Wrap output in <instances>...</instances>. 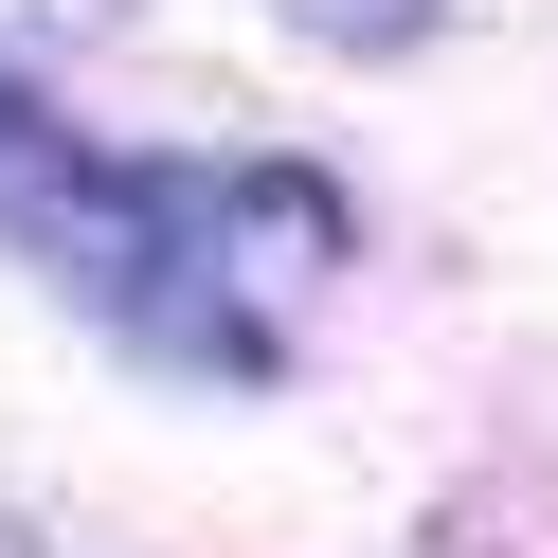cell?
I'll return each instance as SVG.
<instances>
[{"mask_svg":"<svg viewBox=\"0 0 558 558\" xmlns=\"http://www.w3.org/2000/svg\"><path fill=\"white\" fill-rule=\"evenodd\" d=\"M306 19H325V37H414L433 0H306Z\"/></svg>","mask_w":558,"mask_h":558,"instance_id":"obj_2","label":"cell"},{"mask_svg":"<svg viewBox=\"0 0 558 558\" xmlns=\"http://www.w3.org/2000/svg\"><path fill=\"white\" fill-rule=\"evenodd\" d=\"M37 19H73V37H109V19H145V0H37Z\"/></svg>","mask_w":558,"mask_h":558,"instance_id":"obj_3","label":"cell"},{"mask_svg":"<svg viewBox=\"0 0 558 558\" xmlns=\"http://www.w3.org/2000/svg\"><path fill=\"white\" fill-rule=\"evenodd\" d=\"M0 253L54 306L126 342L162 378H289L306 306L361 270V198L325 162H145L90 145L37 73H0Z\"/></svg>","mask_w":558,"mask_h":558,"instance_id":"obj_1","label":"cell"}]
</instances>
